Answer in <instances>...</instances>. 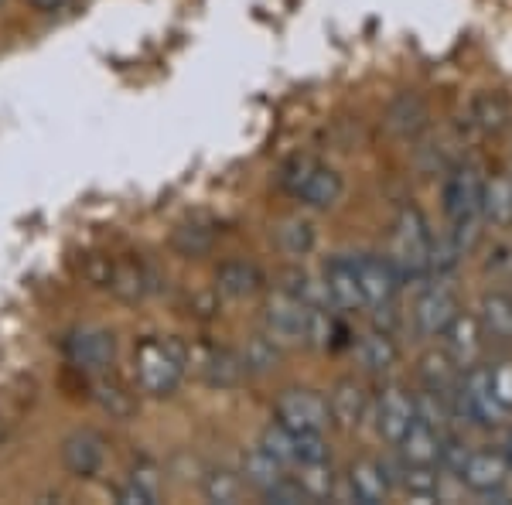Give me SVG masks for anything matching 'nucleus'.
<instances>
[{
  "mask_svg": "<svg viewBox=\"0 0 512 505\" xmlns=\"http://www.w3.org/2000/svg\"><path fill=\"white\" fill-rule=\"evenodd\" d=\"M311 304H304L301 297L280 291L277 297H270L267 311H263V325H267L270 338L284 345L308 342L311 335Z\"/></svg>",
  "mask_w": 512,
  "mask_h": 505,
  "instance_id": "obj_6",
  "label": "nucleus"
},
{
  "mask_svg": "<svg viewBox=\"0 0 512 505\" xmlns=\"http://www.w3.org/2000/svg\"><path fill=\"white\" fill-rule=\"evenodd\" d=\"M461 420H468L472 427H495L502 424L506 410L499 407L492 393V369H478V366H468V376L465 383L458 389V407H454Z\"/></svg>",
  "mask_w": 512,
  "mask_h": 505,
  "instance_id": "obj_4",
  "label": "nucleus"
},
{
  "mask_svg": "<svg viewBox=\"0 0 512 505\" xmlns=\"http://www.w3.org/2000/svg\"><path fill=\"white\" fill-rule=\"evenodd\" d=\"M349 488H352V499L362 502V505H379L390 499L393 492V482H390V471H386L383 461H355V465L349 468Z\"/></svg>",
  "mask_w": 512,
  "mask_h": 505,
  "instance_id": "obj_14",
  "label": "nucleus"
},
{
  "mask_svg": "<svg viewBox=\"0 0 512 505\" xmlns=\"http://www.w3.org/2000/svg\"><path fill=\"white\" fill-rule=\"evenodd\" d=\"M277 424L287 430H325L332 424L328 400L315 389H284L277 400Z\"/></svg>",
  "mask_w": 512,
  "mask_h": 505,
  "instance_id": "obj_7",
  "label": "nucleus"
},
{
  "mask_svg": "<svg viewBox=\"0 0 512 505\" xmlns=\"http://www.w3.org/2000/svg\"><path fill=\"white\" fill-rule=\"evenodd\" d=\"M454 372H458V366H454V359L448 352H431L424 359V366H420V376H424V383L431 393H448V389L454 386Z\"/></svg>",
  "mask_w": 512,
  "mask_h": 505,
  "instance_id": "obj_30",
  "label": "nucleus"
},
{
  "mask_svg": "<svg viewBox=\"0 0 512 505\" xmlns=\"http://www.w3.org/2000/svg\"><path fill=\"white\" fill-rule=\"evenodd\" d=\"M352 260H355V277H359V291H362L366 308H390L396 291L403 287L400 270L393 267L390 256L359 253V256H352Z\"/></svg>",
  "mask_w": 512,
  "mask_h": 505,
  "instance_id": "obj_5",
  "label": "nucleus"
},
{
  "mask_svg": "<svg viewBox=\"0 0 512 505\" xmlns=\"http://www.w3.org/2000/svg\"><path fill=\"white\" fill-rule=\"evenodd\" d=\"M31 7H38V11H62L69 0H28Z\"/></svg>",
  "mask_w": 512,
  "mask_h": 505,
  "instance_id": "obj_39",
  "label": "nucleus"
},
{
  "mask_svg": "<svg viewBox=\"0 0 512 505\" xmlns=\"http://www.w3.org/2000/svg\"><path fill=\"white\" fill-rule=\"evenodd\" d=\"M117 499L123 505H154L161 499V478H158V468L151 465H137L130 471L127 485L120 488Z\"/></svg>",
  "mask_w": 512,
  "mask_h": 505,
  "instance_id": "obj_27",
  "label": "nucleus"
},
{
  "mask_svg": "<svg viewBox=\"0 0 512 505\" xmlns=\"http://www.w3.org/2000/svg\"><path fill=\"white\" fill-rule=\"evenodd\" d=\"M431 222L424 219V212L420 209H403L400 219H396L393 226V267L400 270V280L403 284H410V280H427L431 277Z\"/></svg>",
  "mask_w": 512,
  "mask_h": 505,
  "instance_id": "obj_3",
  "label": "nucleus"
},
{
  "mask_svg": "<svg viewBox=\"0 0 512 505\" xmlns=\"http://www.w3.org/2000/svg\"><path fill=\"white\" fill-rule=\"evenodd\" d=\"M216 287L233 301H246L263 291V273L246 260H226L216 273Z\"/></svg>",
  "mask_w": 512,
  "mask_h": 505,
  "instance_id": "obj_19",
  "label": "nucleus"
},
{
  "mask_svg": "<svg viewBox=\"0 0 512 505\" xmlns=\"http://www.w3.org/2000/svg\"><path fill=\"white\" fill-rule=\"evenodd\" d=\"M291 434H294V458H297V465L328 461L325 430H291Z\"/></svg>",
  "mask_w": 512,
  "mask_h": 505,
  "instance_id": "obj_35",
  "label": "nucleus"
},
{
  "mask_svg": "<svg viewBox=\"0 0 512 505\" xmlns=\"http://www.w3.org/2000/svg\"><path fill=\"white\" fill-rule=\"evenodd\" d=\"M62 461L65 468L76 478H93L106 461V444L103 437L93 434V430H76L72 437H65L62 444Z\"/></svg>",
  "mask_w": 512,
  "mask_h": 505,
  "instance_id": "obj_13",
  "label": "nucleus"
},
{
  "mask_svg": "<svg viewBox=\"0 0 512 505\" xmlns=\"http://www.w3.org/2000/svg\"><path fill=\"white\" fill-rule=\"evenodd\" d=\"M188 369V349L181 338H147L134 355L137 389L147 396H171Z\"/></svg>",
  "mask_w": 512,
  "mask_h": 505,
  "instance_id": "obj_1",
  "label": "nucleus"
},
{
  "mask_svg": "<svg viewBox=\"0 0 512 505\" xmlns=\"http://www.w3.org/2000/svg\"><path fill=\"white\" fill-rule=\"evenodd\" d=\"M468 113H472V123L485 134H502L512 120V106L502 93H478L468 103Z\"/></svg>",
  "mask_w": 512,
  "mask_h": 505,
  "instance_id": "obj_23",
  "label": "nucleus"
},
{
  "mask_svg": "<svg viewBox=\"0 0 512 505\" xmlns=\"http://www.w3.org/2000/svg\"><path fill=\"white\" fill-rule=\"evenodd\" d=\"M325 297L328 304L338 311H359L366 308L362 301V291H359V277H355V260L345 253L332 256L325 263Z\"/></svg>",
  "mask_w": 512,
  "mask_h": 505,
  "instance_id": "obj_12",
  "label": "nucleus"
},
{
  "mask_svg": "<svg viewBox=\"0 0 512 505\" xmlns=\"http://www.w3.org/2000/svg\"><path fill=\"white\" fill-rule=\"evenodd\" d=\"M239 359H243V369L246 372H270V369L277 366L280 349H277L274 338H253V342L246 345Z\"/></svg>",
  "mask_w": 512,
  "mask_h": 505,
  "instance_id": "obj_34",
  "label": "nucleus"
},
{
  "mask_svg": "<svg viewBox=\"0 0 512 505\" xmlns=\"http://www.w3.org/2000/svg\"><path fill=\"white\" fill-rule=\"evenodd\" d=\"M458 478H461V485H465L468 492L482 495V499H492L495 492H502V488H506L509 465H506V458H502L499 451H472Z\"/></svg>",
  "mask_w": 512,
  "mask_h": 505,
  "instance_id": "obj_11",
  "label": "nucleus"
},
{
  "mask_svg": "<svg viewBox=\"0 0 512 505\" xmlns=\"http://www.w3.org/2000/svg\"><path fill=\"white\" fill-rule=\"evenodd\" d=\"M482 192H485V178L475 164H461L454 168L448 181H444V215L451 222V233L461 239L465 246L475 243L478 236V222H482Z\"/></svg>",
  "mask_w": 512,
  "mask_h": 505,
  "instance_id": "obj_2",
  "label": "nucleus"
},
{
  "mask_svg": "<svg viewBox=\"0 0 512 505\" xmlns=\"http://www.w3.org/2000/svg\"><path fill=\"white\" fill-rule=\"evenodd\" d=\"M342 195H345L342 175H338L335 168H325V164H315V168H311V175L304 178V185L294 192L297 202L308 205V209H315V212L335 209V205L342 202Z\"/></svg>",
  "mask_w": 512,
  "mask_h": 505,
  "instance_id": "obj_15",
  "label": "nucleus"
},
{
  "mask_svg": "<svg viewBox=\"0 0 512 505\" xmlns=\"http://www.w3.org/2000/svg\"><path fill=\"white\" fill-rule=\"evenodd\" d=\"M243 359L233 352H209V359H205L202 366V376L209 379L212 386H233L239 383V376H243Z\"/></svg>",
  "mask_w": 512,
  "mask_h": 505,
  "instance_id": "obj_31",
  "label": "nucleus"
},
{
  "mask_svg": "<svg viewBox=\"0 0 512 505\" xmlns=\"http://www.w3.org/2000/svg\"><path fill=\"white\" fill-rule=\"evenodd\" d=\"M478 325L485 335L499 338V342H512V297L509 294H485L478 304Z\"/></svg>",
  "mask_w": 512,
  "mask_h": 505,
  "instance_id": "obj_24",
  "label": "nucleus"
},
{
  "mask_svg": "<svg viewBox=\"0 0 512 505\" xmlns=\"http://www.w3.org/2000/svg\"><path fill=\"white\" fill-rule=\"evenodd\" d=\"M239 495H243V478L233 475V471L219 468V471H212V475L205 478V499H209V502L233 505V502H239Z\"/></svg>",
  "mask_w": 512,
  "mask_h": 505,
  "instance_id": "obj_33",
  "label": "nucleus"
},
{
  "mask_svg": "<svg viewBox=\"0 0 512 505\" xmlns=\"http://www.w3.org/2000/svg\"><path fill=\"white\" fill-rule=\"evenodd\" d=\"M427 120H431V113H427V103L420 96H396L390 103V110H386V127L393 130L396 137L403 140H414L420 130L427 127Z\"/></svg>",
  "mask_w": 512,
  "mask_h": 505,
  "instance_id": "obj_20",
  "label": "nucleus"
},
{
  "mask_svg": "<svg viewBox=\"0 0 512 505\" xmlns=\"http://www.w3.org/2000/svg\"><path fill=\"white\" fill-rule=\"evenodd\" d=\"M263 499L267 502H280V505H294V502H311L308 499V492H304L301 488V482H297V478H280V482H274L267 488V492H263Z\"/></svg>",
  "mask_w": 512,
  "mask_h": 505,
  "instance_id": "obj_36",
  "label": "nucleus"
},
{
  "mask_svg": "<svg viewBox=\"0 0 512 505\" xmlns=\"http://www.w3.org/2000/svg\"><path fill=\"white\" fill-rule=\"evenodd\" d=\"M301 468V475H297V482H301V488L308 492V499H332L338 478L328 461H311V465H297Z\"/></svg>",
  "mask_w": 512,
  "mask_h": 505,
  "instance_id": "obj_29",
  "label": "nucleus"
},
{
  "mask_svg": "<svg viewBox=\"0 0 512 505\" xmlns=\"http://www.w3.org/2000/svg\"><path fill=\"white\" fill-rule=\"evenodd\" d=\"M465 250H468V246L461 243L451 229H448V233H441V236H434L431 239V277H437V280L448 277V273L461 263Z\"/></svg>",
  "mask_w": 512,
  "mask_h": 505,
  "instance_id": "obj_28",
  "label": "nucleus"
},
{
  "mask_svg": "<svg viewBox=\"0 0 512 505\" xmlns=\"http://www.w3.org/2000/svg\"><path fill=\"white\" fill-rule=\"evenodd\" d=\"M502 458H506V465H509V475H512V430H506V437H502Z\"/></svg>",
  "mask_w": 512,
  "mask_h": 505,
  "instance_id": "obj_40",
  "label": "nucleus"
},
{
  "mask_svg": "<svg viewBox=\"0 0 512 505\" xmlns=\"http://www.w3.org/2000/svg\"><path fill=\"white\" fill-rule=\"evenodd\" d=\"M482 222L492 229L512 226V175H495L485 181L482 192Z\"/></svg>",
  "mask_w": 512,
  "mask_h": 505,
  "instance_id": "obj_22",
  "label": "nucleus"
},
{
  "mask_svg": "<svg viewBox=\"0 0 512 505\" xmlns=\"http://www.w3.org/2000/svg\"><path fill=\"white\" fill-rule=\"evenodd\" d=\"M328 413L338 427L355 430L362 427V420L369 417V396L355 379H342V383L332 386V396H328Z\"/></svg>",
  "mask_w": 512,
  "mask_h": 505,
  "instance_id": "obj_16",
  "label": "nucleus"
},
{
  "mask_svg": "<svg viewBox=\"0 0 512 505\" xmlns=\"http://www.w3.org/2000/svg\"><path fill=\"white\" fill-rule=\"evenodd\" d=\"M492 393L499 400L502 410H512V362H502V366L492 369Z\"/></svg>",
  "mask_w": 512,
  "mask_h": 505,
  "instance_id": "obj_37",
  "label": "nucleus"
},
{
  "mask_svg": "<svg viewBox=\"0 0 512 505\" xmlns=\"http://www.w3.org/2000/svg\"><path fill=\"white\" fill-rule=\"evenodd\" d=\"M458 314H461V308H458V297H454L451 287L434 284V287H427V291L417 297V304H414V325H417L420 335L441 338L444 331H448L451 321L458 318Z\"/></svg>",
  "mask_w": 512,
  "mask_h": 505,
  "instance_id": "obj_10",
  "label": "nucleus"
},
{
  "mask_svg": "<svg viewBox=\"0 0 512 505\" xmlns=\"http://www.w3.org/2000/svg\"><path fill=\"white\" fill-rule=\"evenodd\" d=\"M482 325L472 314H458L451 321L448 331H444V342H448V355L454 359V366L465 369V366H475L478 352H482Z\"/></svg>",
  "mask_w": 512,
  "mask_h": 505,
  "instance_id": "obj_17",
  "label": "nucleus"
},
{
  "mask_svg": "<svg viewBox=\"0 0 512 505\" xmlns=\"http://www.w3.org/2000/svg\"><path fill=\"white\" fill-rule=\"evenodd\" d=\"M355 359L366 372H390L400 362V349L386 331H366L355 342Z\"/></svg>",
  "mask_w": 512,
  "mask_h": 505,
  "instance_id": "obj_21",
  "label": "nucleus"
},
{
  "mask_svg": "<svg viewBox=\"0 0 512 505\" xmlns=\"http://www.w3.org/2000/svg\"><path fill=\"white\" fill-rule=\"evenodd\" d=\"M277 246L291 256V260H304V256H311V250L318 246V233L308 219L291 215V219H284L277 226Z\"/></svg>",
  "mask_w": 512,
  "mask_h": 505,
  "instance_id": "obj_25",
  "label": "nucleus"
},
{
  "mask_svg": "<svg viewBox=\"0 0 512 505\" xmlns=\"http://www.w3.org/2000/svg\"><path fill=\"white\" fill-rule=\"evenodd\" d=\"M280 478H284V465L270 458V454L263 451L260 444H256L253 451L243 454V482L253 485L260 495L267 492V488L274 485V482H280Z\"/></svg>",
  "mask_w": 512,
  "mask_h": 505,
  "instance_id": "obj_26",
  "label": "nucleus"
},
{
  "mask_svg": "<svg viewBox=\"0 0 512 505\" xmlns=\"http://www.w3.org/2000/svg\"><path fill=\"white\" fill-rule=\"evenodd\" d=\"M72 366L82 372H106L113 366V355H117V342H113L110 331L103 328H79L65 342Z\"/></svg>",
  "mask_w": 512,
  "mask_h": 505,
  "instance_id": "obj_9",
  "label": "nucleus"
},
{
  "mask_svg": "<svg viewBox=\"0 0 512 505\" xmlns=\"http://www.w3.org/2000/svg\"><path fill=\"white\" fill-rule=\"evenodd\" d=\"M400 447V458L410 461V465H437V454H441V430L424 424V420H414L407 427V434L396 441Z\"/></svg>",
  "mask_w": 512,
  "mask_h": 505,
  "instance_id": "obj_18",
  "label": "nucleus"
},
{
  "mask_svg": "<svg viewBox=\"0 0 512 505\" xmlns=\"http://www.w3.org/2000/svg\"><path fill=\"white\" fill-rule=\"evenodd\" d=\"M175 243H178V250H185V253H205L212 246V233H205V229H198V226H188L175 236Z\"/></svg>",
  "mask_w": 512,
  "mask_h": 505,
  "instance_id": "obj_38",
  "label": "nucleus"
},
{
  "mask_svg": "<svg viewBox=\"0 0 512 505\" xmlns=\"http://www.w3.org/2000/svg\"><path fill=\"white\" fill-rule=\"evenodd\" d=\"M369 413H373L376 434L383 437V441L396 444L403 434H407V427L417 420V403H414V396H410L407 389L386 386L383 393L376 396L373 407H369Z\"/></svg>",
  "mask_w": 512,
  "mask_h": 505,
  "instance_id": "obj_8",
  "label": "nucleus"
},
{
  "mask_svg": "<svg viewBox=\"0 0 512 505\" xmlns=\"http://www.w3.org/2000/svg\"><path fill=\"white\" fill-rule=\"evenodd\" d=\"M260 447L270 454L274 461H280L284 468H291L297 465V458H294V434L287 430L284 424H270V427H263V434H260Z\"/></svg>",
  "mask_w": 512,
  "mask_h": 505,
  "instance_id": "obj_32",
  "label": "nucleus"
}]
</instances>
